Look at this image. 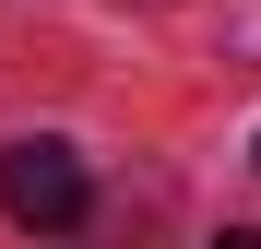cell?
<instances>
[{"instance_id":"1","label":"cell","mask_w":261,"mask_h":249,"mask_svg":"<svg viewBox=\"0 0 261 249\" xmlns=\"http://www.w3.org/2000/svg\"><path fill=\"white\" fill-rule=\"evenodd\" d=\"M83 202L95 190H83V154L71 143H12L0 154V214L12 226H83Z\"/></svg>"},{"instance_id":"2","label":"cell","mask_w":261,"mask_h":249,"mask_svg":"<svg viewBox=\"0 0 261 249\" xmlns=\"http://www.w3.org/2000/svg\"><path fill=\"white\" fill-rule=\"evenodd\" d=\"M214 249H261V226H226V237H214Z\"/></svg>"}]
</instances>
